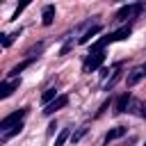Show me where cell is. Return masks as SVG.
Here are the masks:
<instances>
[{
    "instance_id": "12",
    "label": "cell",
    "mask_w": 146,
    "mask_h": 146,
    "mask_svg": "<svg viewBox=\"0 0 146 146\" xmlns=\"http://www.w3.org/2000/svg\"><path fill=\"white\" fill-rule=\"evenodd\" d=\"M32 62H34V57H30V59H25V62H23V64H18V66H14V68H11V71H9V75H11V78H16V75H18V73H21V71H25V68H27V66H30V64H32Z\"/></svg>"
},
{
    "instance_id": "6",
    "label": "cell",
    "mask_w": 146,
    "mask_h": 146,
    "mask_svg": "<svg viewBox=\"0 0 146 146\" xmlns=\"http://www.w3.org/2000/svg\"><path fill=\"white\" fill-rule=\"evenodd\" d=\"M16 87H18V80H11V82L5 80V82H0V98H7Z\"/></svg>"
},
{
    "instance_id": "1",
    "label": "cell",
    "mask_w": 146,
    "mask_h": 146,
    "mask_svg": "<svg viewBox=\"0 0 146 146\" xmlns=\"http://www.w3.org/2000/svg\"><path fill=\"white\" fill-rule=\"evenodd\" d=\"M27 114V107L25 110H18V112H11V114H7L2 121H0V132H7V130H11L14 125H21V121H23V116Z\"/></svg>"
},
{
    "instance_id": "4",
    "label": "cell",
    "mask_w": 146,
    "mask_h": 146,
    "mask_svg": "<svg viewBox=\"0 0 146 146\" xmlns=\"http://www.w3.org/2000/svg\"><path fill=\"white\" fill-rule=\"evenodd\" d=\"M66 105H68V96H59V98H55L50 105H46L43 114H55L57 110H62V107H66Z\"/></svg>"
},
{
    "instance_id": "18",
    "label": "cell",
    "mask_w": 146,
    "mask_h": 146,
    "mask_svg": "<svg viewBox=\"0 0 146 146\" xmlns=\"http://www.w3.org/2000/svg\"><path fill=\"white\" fill-rule=\"evenodd\" d=\"M139 114H141V116L146 119V103H141V112H139Z\"/></svg>"
},
{
    "instance_id": "10",
    "label": "cell",
    "mask_w": 146,
    "mask_h": 146,
    "mask_svg": "<svg viewBox=\"0 0 146 146\" xmlns=\"http://www.w3.org/2000/svg\"><path fill=\"white\" fill-rule=\"evenodd\" d=\"M144 75H146V73H144V68H135V71H132V73L128 75V87L137 84V82H139V80H141Z\"/></svg>"
},
{
    "instance_id": "5",
    "label": "cell",
    "mask_w": 146,
    "mask_h": 146,
    "mask_svg": "<svg viewBox=\"0 0 146 146\" xmlns=\"http://www.w3.org/2000/svg\"><path fill=\"white\" fill-rule=\"evenodd\" d=\"M128 103H130V91H123V94L119 96L116 105H114V114H123L125 107H128Z\"/></svg>"
},
{
    "instance_id": "14",
    "label": "cell",
    "mask_w": 146,
    "mask_h": 146,
    "mask_svg": "<svg viewBox=\"0 0 146 146\" xmlns=\"http://www.w3.org/2000/svg\"><path fill=\"white\" fill-rule=\"evenodd\" d=\"M68 137H71V130H66V128H64V130L57 135V139H55V146H64V141H66Z\"/></svg>"
},
{
    "instance_id": "15",
    "label": "cell",
    "mask_w": 146,
    "mask_h": 146,
    "mask_svg": "<svg viewBox=\"0 0 146 146\" xmlns=\"http://www.w3.org/2000/svg\"><path fill=\"white\" fill-rule=\"evenodd\" d=\"M18 34H21V32H14V34H5V36H2V46L7 48V46L14 41V36H18Z\"/></svg>"
},
{
    "instance_id": "17",
    "label": "cell",
    "mask_w": 146,
    "mask_h": 146,
    "mask_svg": "<svg viewBox=\"0 0 146 146\" xmlns=\"http://www.w3.org/2000/svg\"><path fill=\"white\" fill-rule=\"evenodd\" d=\"M71 48H73V41H66V43H64V48L59 50V55H66V52H68Z\"/></svg>"
},
{
    "instance_id": "19",
    "label": "cell",
    "mask_w": 146,
    "mask_h": 146,
    "mask_svg": "<svg viewBox=\"0 0 146 146\" xmlns=\"http://www.w3.org/2000/svg\"><path fill=\"white\" fill-rule=\"evenodd\" d=\"M141 68H144V73H146V64H144V66H141Z\"/></svg>"
},
{
    "instance_id": "3",
    "label": "cell",
    "mask_w": 146,
    "mask_h": 146,
    "mask_svg": "<svg viewBox=\"0 0 146 146\" xmlns=\"http://www.w3.org/2000/svg\"><path fill=\"white\" fill-rule=\"evenodd\" d=\"M105 62V52H91L87 59H84V71L89 73V71H96V68H100V64Z\"/></svg>"
},
{
    "instance_id": "8",
    "label": "cell",
    "mask_w": 146,
    "mask_h": 146,
    "mask_svg": "<svg viewBox=\"0 0 146 146\" xmlns=\"http://www.w3.org/2000/svg\"><path fill=\"white\" fill-rule=\"evenodd\" d=\"M41 18H43V21H41L43 25H50V23H52V18H55V7H52V5H46V7H43Z\"/></svg>"
},
{
    "instance_id": "16",
    "label": "cell",
    "mask_w": 146,
    "mask_h": 146,
    "mask_svg": "<svg viewBox=\"0 0 146 146\" xmlns=\"http://www.w3.org/2000/svg\"><path fill=\"white\" fill-rule=\"evenodd\" d=\"M84 132H87V128H80V130H78V132L73 135V141H80V139L84 137Z\"/></svg>"
},
{
    "instance_id": "2",
    "label": "cell",
    "mask_w": 146,
    "mask_h": 146,
    "mask_svg": "<svg viewBox=\"0 0 146 146\" xmlns=\"http://www.w3.org/2000/svg\"><path fill=\"white\" fill-rule=\"evenodd\" d=\"M144 9V5H125V7H121L119 11H116V21L121 23V21H125V18H132V16H137L139 11Z\"/></svg>"
},
{
    "instance_id": "9",
    "label": "cell",
    "mask_w": 146,
    "mask_h": 146,
    "mask_svg": "<svg viewBox=\"0 0 146 146\" xmlns=\"http://www.w3.org/2000/svg\"><path fill=\"white\" fill-rule=\"evenodd\" d=\"M128 36H130V25H125V27L112 32V41H123V39H128Z\"/></svg>"
},
{
    "instance_id": "7",
    "label": "cell",
    "mask_w": 146,
    "mask_h": 146,
    "mask_svg": "<svg viewBox=\"0 0 146 146\" xmlns=\"http://www.w3.org/2000/svg\"><path fill=\"white\" fill-rule=\"evenodd\" d=\"M128 132V128H123V125H119V128H114V130H110L107 135H105V144H110V141H114V139H119V137H123Z\"/></svg>"
},
{
    "instance_id": "11",
    "label": "cell",
    "mask_w": 146,
    "mask_h": 146,
    "mask_svg": "<svg viewBox=\"0 0 146 146\" xmlns=\"http://www.w3.org/2000/svg\"><path fill=\"white\" fill-rule=\"evenodd\" d=\"M98 32H100V25H94L89 32H84V34L80 36V41H78V43H82V46H84V43H89V39H91L94 34H98Z\"/></svg>"
},
{
    "instance_id": "13",
    "label": "cell",
    "mask_w": 146,
    "mask_h": 146,
    "mask_svg": "<svg viewBox=\"0 0 146 146\" xmlns=\"http://www.w3.org/2000/svg\"><path fill=\"white\" fill-rule=\"evenodd\" d=\"M55 98H59V96H57V89H46V91H43V96H41V103L50 105Z\"/></svg>"
}]
</instances>
